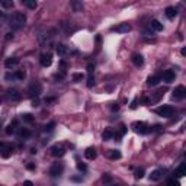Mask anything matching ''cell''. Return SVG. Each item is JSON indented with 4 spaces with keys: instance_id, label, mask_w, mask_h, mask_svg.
<instances>
[{
    "instance_id": "1",
    "label": "cell",
    "mask_w": 186,
    "mask_h": 186,
    "mask_svg": "<svg viewBox=\"0 0 186 186\" xmlns=\"http://www.w3.org/2000/svg\"><path fill=\"white\" fill-rule=\"evenodd\" d=\"M26 24V16L24 13H13L9 18V25L10 28L18 31V29H22Z\"/></svg>"
},
{
    "instance_id": "2",
    "label": "cell",
    "mask_w": 186,
    "mask_h": 186,
    "mask_svg": "<svg viewBox=\"0 0 186 186\" xmlns=\"http://www.w3.org/2000/svg\"><path fill=\"white\" fill-rule=\"evenodd\" d=\"M131 128L134 129V132L141 134V135H144V134H148V132H150V127H148V125L145 124V122H141V121L132 122Z\"/></svg>"
},
{
    "instance_id": "3",
    "label": "cell",
    "mask_w": 186,
    "mask_h": 186,
    "mask_svg": "<svg viewBox=\"0 0 186 186\" xmlns=\"http://www.w3.org/2000/svg\"><path fill=\"white\" fill-rule=\"evenodd\" d=\"M28 93H29V96L31 97H39V95L42 93V84L41 83H38V81H35V83H32L31 86H29V89H28Z\"/></svg>"
},
{
    "instance_id": "4",
    "label": "cell",
    "mask_w": 186,
    "mask_h": 186,
    "mask_svg": "<svg viewBox=\"0 0 186 186\" xmlns=\"http://www.w3.org/2000/svg\"><path fill=\"white\" fill-rule=\"evenodd\" d=\"M13 153V145L7 143H0V156L5 158H9L10 154Z\"/></svg>"
},
{
    "instance_id": "5",
    "label": "cell",
    "mask_w": 186,
    "mask_h": 186,
    "mask_svg": "<svg viewBox=\"0 0 186 186\" xmlns=\"http://www.w3.org/2000/svg\"><path fill=\"white\" fill-rule=\"evenodd\" d=\"M156 112H157L160 116H163V118H170L173 115V108L170 105H163V106H160V108H157Z\"/></svg>"
},
{
    "instance_id": "6",
    "label": "cell",
    "mask_w": 186,
    "mask_h": 186,
    "mask_svg": "<svg viewBox=\"0 0 186 186\" xmlns=\"http://www.w3.org/2000/svg\"><path fill=\"white\" fill-rule=\"evenodd\" d=\"M64 170V164L63 163H54L53 166L50 167V176L51 177H57L60 176Z\"/></svg>"
},
{
    "instance_id": "7",
    "label": "cell",
    "mask_w": 186,
    "mask_h": 186,
    "mask_svg": "<svg viewBox=\"0 0 186 186\" xmlns=\"http://www.w3.org/2000/svg\"><path fill=\"white\" fill-rule=\"evenodd\" d=\"M50 151H51V156H54V157H63L66 154V148L63 144H55L50 148Z\"/></svg>"
},
{
    "instance_id": "8",
    "label": "cell",
    "mask_w": 186,
    "mask_h": 186,
    "mask_svg": "<svg viewBox=\"0 0 186 186\" xmlns=\"http://www.w3.org/2000/svg\"><path fill=\"white\" fill-rule=\"evenodd\" d=\"M39 63L42 67H50L53 64V54L51 53H42L39 55Z\"/></svg>"
},
{
    "instance_id": "9",
    "label": "cell",
    "mask_w": 186,
    "mask_h": 186,
    "mask_svg": "<svg viewBox=\"0 0 186 186\" xmlns=\"http://www.w3.org/2000/svg\"><path fill=\"white\" fill-rule=\"evenodd\" d=\"M186 96V89L185 86H177L175 90H173V99L175 100H182Z\"/></svg>"
},
{
    "instance_id": "10",
    "label": "cell",
    "mask_w": 186,
    "mask_h": 186,
    "mask_svg": "<svg viewBox=\"0 0 186 186\" xmlns=\"http://www.w3.org/2000/svg\"><path fill=\"white\" fill-rule=\"evenodd\" d=\"M112 31H115V32H118V33H128L129 31H131V25L129 24H119V25H116V26H114Z\"/></svg>"
},
{
    "instance_id": "11",
    "label": "cell",
    "mask_w": 186,
    "mask_h": 186,
    "mask_svg": "<svg viewBox=\"0 0 186 186\" xmlns=\"http://www.w3.org/2000/svg\"><path fill=\"white\" fill-rule=\"evenodd\" d=\"M7 97L10 100H13V102H18V100L22 99V95L19 93V90H16V89H9L7 90Z\"/></svg>"
},
{
    "instance_id": "12",
    "label": "cell",
    "mask_w": 186,
    "mask_h": 186,
    "mask_svg": "<svg viewBox=\"0 0 186 186\" xmlns=\"http://www.w3.org/2000/svg\"><path fill=\"white\" fill-rule=\"evenodd\" d=\"M131 61H132L134 66L141 67L144 64V58H143V55H141V54L135 53V54H132V55H131Z\"/></svg>"
},
{
    "instance_id": "13",
    "label": "cell",
    "mask_w": 186,
    "mask_h": 186,
    "mask_svg": "<svg viewBox=\"0 0 186 186\" xmlns=\"http://www.w3.org/2000/svg\"><path fill=\"white\" fill-rule=\"evenodd\" d=\"M175 79H176V74L173 70H166L163 73V80L166 83H172V81H175Z\"/></svg>"
},
{
    "instance_id": "14",
    "label": "cell",
    "mask_w": 186,
    "mask_h": 186,
    "mask_svg": "<svg viewBox=\"0 0 186 186\" xmlns=\"http://www.w3.org/2000/svg\"><path fill=\"white\" fill-rule=\"evenodd\" d=\"M163 169H156L154 172H151V175H150V180L151 182H158L160 179L163 177Z\"/></svg>"
},
{
    "instance_id": "15",
    "label": "cell",
    "mask_w": 186,
    "mask_h": 186,
    "mask_svg": "<svg viewBox=\"0 0 186 186\" xmlns=\"http://www.w3.org/2000/svg\"><path fill=\"white\" fill-rule=\"evenodd\" d=\"M185 170H186V163H185V162H182L180 164H179V167H177L176 170H175V176H176L177 179H180V177H183V176L186 175Z\"/></svg>"
},
{
    "instance_id": "16",
    "label": "cell",
    "mask_w": 186,
    "mask_h": 186,
    "mask_svg": "<svg viewBox=\"0 0 186 186\" xmlns=\"http://www.w3.org/2000/svg\"><path fill=\"white\" fill-rule=\"evenodd\" d=\"M96 156H97V151H96V148H93V147L86 148V151H84V157H86L87 160H95Z\"/></svg>"
},
{
    "instance_id": "17",
    "label": "cell",
    "mask_w": 186,
    "mask_h": 186,
    "mask_svg": "<svg viewBox=\"0 0 186 186\" xmlns=\"http://www.w3.org/2000/svg\"><path fill=\"white\" fill-rule=\"evenodd\" d=\"M164 15H166L167 19H175V18H176V15H177V9H176V7H173V6H169V7H166Z\"/></svg>"
},
{
    "instance_id": "18",
    "label": "cell",
    "mask_w": 186,
    "mask_h": 186,
    "mask_svg": "<svg viewBox=\"0 0 186 186\" xmlns=\"http://www.w3.org/2000/svg\"><path fill=\"white\" fill-rule=\"evenodd\" d=\"M55 51H57V54L60 55V57H64V55H67V54H68V48H67L64 44H57Z\"/></svg>"
},
{
    "instance_id": "19",
    "label": "cell",
    "mask_w": 186,
    "mask_h": 186,
    "mask_svg": "<svg viewBox=\"0 0 186 186\" xmlns=\"http://www.w3.org/2000/svg\"><path fill=\"white\" fill-rule=\"evenodd\" d=\"M18 64H19V58H16V57H10L5 61L6 68H13V67H16Z\"/></svg>"
},
{
    "instance_id": "20",
    "label": "cell",
    "mask_w": 186,
    "mask_h": 186,
    "mask_svg": "<svg viewBox=\"0 0 186 186\" xmlns=\"http://www.w3.org/2000/svg\"><path fill=\"white\" fill-rule=\"evenodd\" d=\"M150 28L153 29V31H156V32H160V31H163V24L158 22L157 19H153L151 24H150Z\"/></svg>"
},
{
    "instance_id": "21",
    "label": "cell",
    "mask_w": 186,
    "mask_h": 186,
    "mask_svg": "<svg viewBox=\"0 0 186 186\" xmlns=\"http://www.w3.org/2000/svg\"><path fill=\"white\" fill-rule=\"evenodd\" d=\"M16 128H18V121H13L12 124H9L6 127V134H7V135H12V134L16 132Z\"/></svg>"
},
{
    "instance_id": "22",
    "label": "cell",
    "mask_w": 186,
    "mask_h": 186,
    "mask_svg": "<svg viewBox=\"0 0 186 186\" xmlns=\"http://www.w3.org/2000/svg\"><path fill=\"white\" fill-rule=\"evenodd\" d=\"M18 135H19L20 138H24V140L29 138V137H31V129H28V128H19V129H18Z\"/></svg>"
},
{
    "instance_id": "23",
    "label": "cell",
    "mask_w": 186,
    "mask_h": 186,
    "mask_svg": "<svg viewBox=\"0 0 186 186\" xmlns=\"http://www.w3.org/2000/svg\"><path fill=\"white\" fill-rule=\"evenodd\" d=\"M164 92H166V89H160V90H157V92H156V95H154L151 99L148 100V102H151V103H156V102H158V100H160V97H163Z\"/></svg>"
},
{
    "instance_id": "24",
    "label": "cell",
    "mask_w": 186,
    "mask_h": 186,
    "mask_svg": "<svg viewBox=\"0 0 186 186\" xmlns=\"http://www.w3.org/2000/svg\"><path fill=\"white\" fill-rule=\"evenodd\" d=\"M158 81H160V77L158 76H150L147 79V86H157L158 84Z\"/></svg>"
},
{
    "instance_id": "25",
    "label": "cell",
    "mask_w": 186,
    "mask_h": 186,
    "mask_svg": "<svg viewBox=\"0 0 186 186\" xmlns=\"http://www.w3.org/2000/svg\"><path fill=\"white\" fill-rule=\"evenodd\" d=\"M108 157H109L110 160H119L122 156H121V153L118 150H110L109 153H108Z\"/></svg>"
},
{
    "instance_id": "26",
    "label": "cell",
    "mask_w": 186,
    "mask_h": 186,
    "mask_svg": "<svg viewBox=\"0 0 186 186\" xmlns=\"http://www.w3.org/2000/svg\"><path fill=\"white\" fill-rule=\"evenodd\" d=\"M22 5L29 7V9H37V6H38L35 0H22Z\"/></svg>"
},
{
    "instance_id": "27",
    "label": "cell",
    "mask_w": 186,
    "mask_h": 186,
    "mask_svg": "<svg viewBox=\"0 0 186 186\" xmlns=\"http://www.w3.org/2000/svg\"><path fill=\"white\" fill-rule=\"evenodd\" d=\"M70 5H71V7H73V10H74V12H83V5H81L80 2H76V0H73Z\"/></svg>"
},
{
    "instance_id": "28",
    "label": "cell",
    "mask_w": 186,
    "mask_h": 186,
    "mask_svg": "<svg viewBox=\"0 0 186 186\" xmlns=\"http://www.w3.org/2000/svg\"><path fill=\"white\" fill-rule=\"evenodd\" d=\"M0 5L5 9H12L15 6V3H13V0H0Z\"/></svg>"
},
{
    "instance_id": "29",
    "label": "cell",
    "mask_w": 186,
    "mask_h": 186,
    "mask_svg": "<svg viewBox=\"0 0 186 186\" xmlns=\"http://www.w3.org/2000/svg\"><path fill=\"white\" fill-rule=\"evenodd\" d=\"M112 137H114V132H112L110 129H105V131H103V134H102V138L105 140V141H108V140H110V138H112Z\"/></svg>"
},
{
    "instance_id": "30",
    "label": "cell",
    "mask_w": 186,
    "mask_h": 186,
    "mask_svg": "<svg viewBox=\"0 0 186 186\" xmlns=\"http://www.w3.org/2000/svg\"><path fill=\"white\" fill-rule=\"evenodd\" d=\"M25 77H26L25 70H18V71L15 73V79H18V80H24Z\"/></svg>"
},
{
    "instance_id": "31",
    "label": "cell",
    "mask_w": 186,
    "mask_h": 186,
    "mask_svg": "<svg viewBox=\"0 0 186 186\" xmlns=\"http://www.w3.org/2000/svg\"><path fill=\"white\" fill-rule=\"evenodd\" d=\"M167 186H180V183H179L177 179L172 177V179H169V180H167Z\"/></svg>"
},
{
    "instance_id": "32",
    "label": "cell",
    "mask_w": 186,
    "mask_h": 186,
    "mask_svg": "<svg viewBox=\"0 0 186 186\" xmlns=\"http://www.w3.org/2000/svg\"><path fill=\"white\" fill-rule=\"evenodd\" d=\"M93 86H95V77H93V74H92V76L87 77V87L90 89V87H93Z\"/></svg>"
},
{
    "instance_id": "33",
    "label": "cell",
    "mask_w": 186,
    "mask_h": 186,
    "mask_svg": "<svg viewBox=\"0 0 186 186\" xmlns=\"http://www.w3.org/2000/svg\"><path fill=\"white\" fill-rule=\"evenodd\" d=\"M22 119L25 121V122H32L33 121V116L31 114H24L22 115Z\"/></svg>"
},
{
    "instance_id": "34",
    "label": "cell",
    "mask_w": 186,
    "mask_h": 186,
    "mask_svg": "<svg viewBox=\"0 0 186 186\" xmlns=\"http://www.w3.org/2000/svg\"><path fill=\"white\" fill-rule=\"evenodd\" d=\"M135 179H141V177H144V169H138V170H135Z\"/></svg>"
},
{
    "instance_id": "35",
    "label": "cell",
    "mask_w": 186,
    "mask_h": 186,
    "mask_svg": "<svg viewBox=\"0 0 186 186\" xmlns=\"http://www.w3.org/2000/svg\"><path fill=\"white\" fill-rule=\"evenodd\" d=\"M83 74L81 73H76V74H73V80L74 81H80V80H83Z\"/></svg>"
},
{
    "instance_id": "36",
    "label": "cell",
    "mask_w": 186,
    "mask_h": 186,
    "mask_svg": "<svg viewBox=\"0 0 186 186\" xmlns=\"http://www.w3.org/2000/svg\"><path fill=\"white\" fill-rule=\"evenodd\" d=\"M102 180L106 182V183H110V180H112V176H110L109 173H105V175L102 176Z\"/></svg>"
},
{
    "instance_id": "37",
    "label": "cell",
    "mask_w": 186,
    "mask_h": 186,
    "mask_svg": "<svg viewBox=\"0 0 186 186\" xmlns=\"http://www.w3.org/2000/svg\"><path fill=\"white\" fill-rule=\"evenodd\" d=\"M54 127H55V122H50V124L45 125V131H53Z\"/></svg>"
},
{
    "instance_id": "38",
    "label": "cell",
    "mask_w": 186,
    "mask_h": 186,
    "mask_svg": "<svg viewBox=\"0 0 186 186\" xmlns=\"http://www.w3.org/2000/svg\"><path fill=\"white\" fill-rule=\"evenodd\" d=\"M93 71H95V66H93V64H89V66H87V73H89V76H92Z\"/></svg>"
},
{
    "instance_id": "39",
    "label": "cell",
    "mask_w": 186,
    "mask_h": 186,
    "mask_svg": "<svg viewBox=\"0 0 186 186\" xmlns=\"http://www.w3.org/2000/svg\"><path fill=\"white\" fill-rule=\"evenodd\" d=\"M77 169H79V170H81V172H86V170H87V167L84 166L83 163H77Z\"/></svg>"
},
{
    "instance_id": "40",
    "label": "cell",
    "mask_w": 186,
    "mask_h": 186,
    "mask_svg": "<svg viewBox=\"0 0 186 186\" xmlns=\"http://www.w3.org/2000/svg\"><path fill=\"white\" fill-rule=\"evenodd\" d=\"M137 106H138V97H135L132 100V103H131V109H137Z\"/></svg>"
},
{
    "instance_id": "41",
    "label": "cell",
    "mask_w": 186,
    "mask_h": 186,
    "mask_svg": "<svg viewBox=\"0 0 186 186\" xmlns=\"http://www.w3.org/2000/svg\"><path fill=\"white\" fill-rule=\"evenodd\" d=\"M32 106H33V108H38V106H39V99H38V97L32 99Z\"/></svg>"
},
{
    "instance_id": "42",
    "label": "cell",
    "mask_w": 186,
    "mask_h": 186,
    "mask_svg": "<svg viewBox=\"0 0 186 186\" xmlns=\"http://www.w3.org/2000/svg\"><path fill=\"white\" fill-rule=\"evenodd\" d=\"M110 109L114 110H119V105H118V103H112V106H110Z\"/></svg>"
},
{
    "instance_id": "43",
    "label": "cell",
    "mask_w": 186,
    "mask_h": 186,
    "mask_svg": "<svg viewBox=\"0 0 186 186\" xmlns=\"http://www.w3.org/2000/svg\"><path fill=\"white\" fill-rule=\"evenodd\" d=\"M26 169H28V170H33V169H35V164H33V163H29V164H26Z\"/></svg>"
},
{
    "instance_id": "44",
    "label": "cell",
    "mask_w": 186,
    "mask_h": 186,
    "mask_svg": "<svg viewBox=\"0 0 186 186\" xmlns=\"http://www.w3.org/2000/svg\"><path fill=\"white\" fill-rule=\"evenodd\" d=\"M24 186H33V183L31 180H25L24 182Z\"/></svg>"
},
{
    "instance_id": "45",
    "label": "cell",
    "mask_w": 186,
    "mask_h": 186,
    "mask_svg": "<svg viewBox=\"0 0 186 186\" xmlns=\"http://www.w3.org/2000/svg\"><path fill=\"white\" fill-rule=\"evenodd\" d=\"M6 39H7V41H9V39H13V33H6Z\"/></svg>"
},
{
    "instance_id": "46",
    "label": "cell",
    "mask_w": 186,
    "mask_h": 186,
    "mask_svg": "<svg viewBox=\"0 0 186 186\" xmlns=\"http://www.w3.org/2000/svg\"><path fill=\"white\" fill-rule=\"evenodd\" d=\"M3 18H6V15H5V12H0V19H3Z\"/></svg>"
},
{
    "instance_id": "47",
    "label": "cell",
    "mask_w": 186,
    "mask_h": 186,
    "mask_svg": "<svg viewBox=\"0 0 186 186\" xmlns=\"http://www.w3.org/2000/svg\"><path fill=\"white\" fill-rule=\"evenodd\" d=\"M180 53H182V55H186V48H182Z\"/></svg>"
},
{
    "instance_id": "48",
    "label": "cell",
    "mask_w": 186,
    "mask_h": 186,
    "mask_svg": "<svg viewBox=\"0 0 186 186\" xmlns=\"http://www.w3.org/2000/svg\"><path fill=\"white\" fill-rule=\"evenodd\" d=\"M109 186H121V185H115V183H110Z\"/></svg>"
},
{
    "instance_id": "49",
    "label": "cell",
    "mask_w": 186,
    "mask_h": 186,
    "mask_svg": "<svg viewBox=\"0 0 186 186\" xmlns=\"http://www.w3.org/2000/svg\"><path fill=\"white\" fill-rule=\"evenodd\" d=\"M0 128H2V122H0Z\"/></svg>"
}]
</instances>
